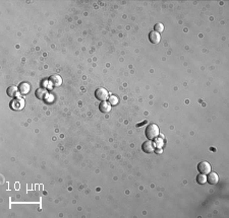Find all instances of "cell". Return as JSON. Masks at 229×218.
Instances as JSON below:
<instances>
[{"label": "cell", "instance_id": "6da1fadb", "mask_svg": "<svg viewBox=\"0 0 229 218\" xmlns=\"http://www.w3.org/2000/svg\"><path fill=\"white\" fill-rule=\"evenodd\" d=\"M145 134L149 140H154L159 136V127L156 124H149L146 128Z\"/></svg>", "mask_w": 229, "mask_h": 218}, {"label": "cell", "instance_id": "7a4b0ae2", "mask_svg": "<svg viewBox=\"0 0 229 218\" xmlns=\"http://www.w3.org/2000/svg\"><path fill=\"white\" fill-rule=\"evenodd\" d=\"M95 97L99 101H107V98L109 97V93L104 87H99L95 91Z\"/></svg>", "mask_w": 229, "mask_h": 218}, {"label": "cell", "instance_id": "3957f363", "mask_svg": "<svg viewBox=\"0 0 229 218\" xmlns=\"http://www.w3.org/2000/svg\"><path fill=\"white\" fill-rule=\"evenodd\" d=\"M198 171L200 172V173H203V175H208L209 172H211V165L209 162L207 161H202L198 164Z\"/></svg>", "mask_w": 229, "mask_h": 218}, {"label": "cell", "instance_id": "277c9868", "mask_svg": "<svg viewBox=\"0 0 229 218\" xmlns=\"http://www.w3.org/2000/svg\"><path fill=\"white\" fill-rule=\"evenodd\" d=\"M142 149H143V151L146 153H152L155 150V147H154V144L151 141H146L143 143Z\"/></svg>", "mask_w": 229, "mask_h": 218}, {"label": "cell", "instance_id": "5b68a950", "mask_svg": "<svg viewBox=\"0 0 229 218\" xmlns=\"http://www.w3.org/2000/svg\"><path fill=\"white\" fill-rule=\"evenodd\" d=\"M149 40L150 42L153 44H158L161 40V37H160V34L155 32V30H152V32L149 33Z\"/></svg>", "mask_w": 229, "mask_h": 218}, {"label": "cell", "instance_id": "8992f818", "mask_svg": "<svg viewBox=\"0 0 229 218\" xmlns=\"http://www.w3.org/2000/svg\"><path fill=\"white\" fill-rule=\"evenodd\" d=\"M30 84L28 82H22L19 85V93L23 94V95H26L30 93Z\"/></svg>", "mask_w": 229, "mask_h": 218}, {"label": "cell", "instance_id": "52a82bcc", "mask_svg": "<svg viewBox=\"0 0 229 218\" xmlns=\"http://www.w3.org/2000/svg\"><path fill=\"white\" fill-rule=\"evenodd\" d=\"M207 176V182L211 184V185H216V184L218 183V180H219V178H218V175L216 172H209L208 173Z\"/></svg>", "mask_w": 229, "mask_h": 218}, {"label": "cell", "instance_id": "ba28073f", "mask_svg": "<svg viewBox=\"0 0 229 218\" xmlns=\"http://www.w3.org/2000/svg\"><path fill=\"white\" fill-rule=\"evenodd\" d=\"M36 97L39 98V100H43V101H46V97H48V93L45 88H42L40 87L38 89L36 90Z\"/></svg>", "mask_w": 229, "mask_h": 218}, {"label": "cell", "instance_id": "9c48e42d", "mask_svg": "<svg viewBox=\"0 0 229 218\" xmlns=\"http://www.w3.org/2000/svg\"><path fill=\"white\" fill-rule=\"evenodd\" d=\"M49 81L53 86H59L62 84V78H61L59 75H52L50 77Z\"/></svg>", "mask_w": 229, "mask_h": 218}, {"label": "cell", "instance_id": "30bf717a", "mask_svg": "<svg viewBox=\"0 0 229 218\" xmlns=\"http://www.w3.org/2000/svg\"><path fill=\"white\" fill-rule=\"evenodd\" d=\"M99 110H100V112H102V113H109L111 110V105L106 101H101V104L99 105Z\"/></svg>", "mask_w": 229, "mask_h": 218}, {"label": "cell", "instance_id": "8fae6325", "mask_svg": "<svg viewBox=\"0 0 229 218\" xmlns=\"http://www.w3.org/2000/svg\"><path fill=\"white\" fill-rule=\"evenodd\" d=\"M19 93V87L16 86H9L7 88V95L10 97H18V94Z\"/></svg>", "mask_w": 229, "mask_h": 218}, {"label": "cell", "instance_id": "7c38bea8", "mask_svg": "<svg viewBox=\"0 0 229 218\" xmlns=\"http://www.w3.org/2000/svg\"><path fill=\"white\" fill-rule=\"evenodd\" d=\"M23 105H25L23 100H22V98H16V100L12 101L11 107L15 109V110H20V109H23Z\"/></svg>", "mask_w": 229, "mask_h": 218}, {"label": "cell", "instance_id": "4fadbf2b", "mask_svg": "<svg viewBox=\"0 0 229 218\" xmlns=\"http://www.w3.org/2000/svg\"><path fill=\"white\" fill-rule=\"evenodd\" d=\"M197 183L200 184V185H204V184L207 183V176L206 175H203V173H201L197 176Z\"/></svg>", "mask_w": 229, "mask_h": 218}, {"label": "cell", "instance_id": "5bb4252c", "mask_svg": "<svg viewBox=\"0 0 229 218\" xmlns=\"http://www.w3.org/2000/svg\"><path fill=\"white\" fill-rule=\"evenodd\" d=\"M154 29H155V30H155V32H157V33H160V32H162V30H163L164 26H163L162 23H156L155 26H154Z\"/></svg>", "mask_w": 229, "mask_h": 218}, {"label": "cell", "instance_id": "9a60e30c", "mask_svg": "<svg viewBox=\"0 0 229 218\" xmlns=\"http://www.w3.org/2000/svg\"><path fill=\"white\" fill-rule=\"evenodd\" d=\"M109 104H110V105H117L118 104L117 97H114V95H111V97H109Z\"/></svg>", "mask_w": 229, "mask_h": 218}, {"label": "cell", "instance_id": "2e32d148", "mask_svg": "<svg viewBox=\"0 0 229 218\" xmlns=\"http://www.w3.org/2000/svg\"><path fill=\"white\" fill-rule=\"evenodd\" d=\"M146 123H147V122H146V121H144V122H143V123H141V124H138V125H136V127H141V126H142V125H144V124H146Z\"/></svg>", "mask_w": 229, "mask_h": 218}]
</instances>
